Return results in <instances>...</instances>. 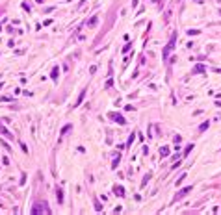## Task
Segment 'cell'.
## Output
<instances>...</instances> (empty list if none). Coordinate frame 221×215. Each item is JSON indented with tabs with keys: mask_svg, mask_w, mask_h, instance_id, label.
Returning a JSON list of instances; mask_svg holds the SVG:
<instances>
[{
	"mask_svg": "<svg viewBox=\"0 0 221 215\" xmlns=\"http://www.w3.org/2000/svg\"><path fill=\"white\" fill-rule=\"evenodd\" d=\"M32 213H50V210L47 208V202H43V204L37 202L36 206L32 208Z\"/></svg>",
	"mask_w": 221,
	"mask_h": 215,
	"instance_id": "1",
	"label": "cell"
},
{
	"mask_svg": "<svg viewBox=\"0 0 221 215\" xmlns=\"http://www.w3.org/2000/svg\"><path fill=\"white\" fill-rule=\"evenodd\" d=\"M190 191H191V187H184V189H182V191H180V193H178V195H177V200H178V198H182L184 195H188Z\"/></svg>",
	"mask_w": 221,
	"mask_h": 215,
	"instance_id": "2",
	"label": "cell"
},
{
	"mask_svg": "<svg viewBox=\"0 0 221 215\" xmlns=\"http://www.w3.org/2000/svg\"><path fill=\"white\" fill-rule=\"evenodd\" d=\"M112 119H115V121H119L121 124L125 122V119H121V115H115V113H112Z\"/></svg>",
	"mask_w": 221,
	"mask_h": 215,
	"instance_id": "4",
	"label": "cell"
},
{
	"mask_svg": "<svg viewBox=\"0 0 221 215\" xmlns=\"http://www.w3.org/2000/svg\"><path fill=\"white\" fill-rule=\"evenodd\" d=\"M58 76V67H54V71H52V78H56Z\"/></svg>",
	"mask_w": 221,
	"mask_h": 215,
	"instance_id": "6",
	"label": "cell"
},
{
	"mask_svg": "<svg viewBox=\"0 0 221 215\" xmlns=\"http://www.w3.org/2000/svg\"><path fill=\"white\" fill-rule=\"evenodd\" d=\"M56 197H58V200H60V202L63 200V195H61V191H60V189H58V193H56Z\"/></svg>",
	"mask_w": 221,
	"mask_h": 215,
	"instance_id": "5",
	"label": "cell"
},
{
	"mask_svg": "<svg viewBox=\"0 0 221 215\" xmlns=\"http://www.w3.org/2000/svg\"><path fill=\"white\" fill-rule=\"evenodd\" d=\"M0 134H2V135H6V137H9V139H11V137H13V135L9 134V132H8V130H6L4 126H2V124H0Z\"/></svg>",
	"mask_w": 221,
	"mask_h": 215,
	"instance_id": "3",
	"label": "cell"
}]
</instances>
